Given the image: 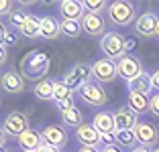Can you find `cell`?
<instances>
[{
	"instance_id": "16",
	"label": "cell",
	"mask_w": 159,
	"mask_h": 152,
	"mask_svg": "<svg viewBox=\"0 0 159 152\" xmlns=\"http://www.w3.org/2000/svg\"><path fill=\"white\" fill-rule=\"evenodd\" d=\"M75 136H78V140L84 144V146L98 148V144H100V132L94 128L92 124H82L75 130Z\"/></svg>"
},
{
	"instance_id": "19",
	"label": "cell",
	"mask_w": 159,
	"mask_h": 152,
	"mask_svg": "<svg viewBox=\"0 0 159 152\" xmlns=\"http://www.w3.org/2000/svg\"><path fill=\"white\" fill-rule=\"evenodd\" d=\"M92 126L98 130L100 134L116 132V128H114V116H112V114H108V112H98V114L94 116Z\"/></svg>"
},
{
	"instance_id": "3",
	"label": "cell",
	"mask_w": 159,
	"mask_h": 152,
	"mask_svg": "<svg viewBox=\"0 0 159 152\" xmlns=\"http://www.w3.org/2000/svg\"><path fill=\"white\" fill-rule=\"evenodd\" d=\"M61 81L66 83V87L70 89V91H80L88 81H92V65H90V67L84 65V63L74 65V67L63 75Z\"/></svg>"
},
{
	"instance_id": "17",
	"label": "cell",
	"mask_w": 159,
	"mask_h": 152,
	"mask_svg": "<svg viewBox=\"0 0 159 152\" xmlns=\"http://www.w3.org/2000/svg\"><path fill=\"white\" fill-rule=\"evenodd\" d=\"M129 85V93H143V95H149L151 89H153V81H151V73L143 71L141 75H137L135 79L126 81Z\"/></svg>"
},
{
	"instance_id": "5",
	"label": "cell",
	"mask_w": 159,
	"mask_h": 152,
	"mask_svg": "<svg viewBox=\"0 0 159 152\" xmlns=\"http://www.w3.org/2000/svg\"><path fill=\"white\" fill-rule=\"evenodd\" d=\"M78 95L82 97V101L84 103H88V106H104L108 101V95H106V89L100 85L98 81H88L84 85V87L78 91Z\"/></svg>"
},
{
	"instance_id": "33",
	"label": "cell",
	"mask_w": 159,
	"mask_h": 152,
	"mask_svg": "<svg viewBox=\"0 0 159 152\" xmlns=\"http://www.w3.org/2000/svg\"><path fill=\"white\" fill-rule=\"evenodd\" d=\"M149 112H151L153 116H157V118H159V93L151 95V101H149Z\"/></svg>"
},
{
	"instance_id": "15",
	"label": "cell",
	"mask_w": 159,
	"mask_h": 152,
	"mask_svg": "<svg viewBox=\"0 0 159 152\" xmlns=\"http://www.w3.org/2000/svg\"><path fill=\"white\" fill-rule=\"evenodd\" d=\"M41 138H43V142H45V144H51V146L61 148L63 144L67 142V132L61 128V126L51 124V126H47V128H43Z\"/></svg>"
},
{
	"instance_id": "23",
	"label": "cell",
	"mask_w": 159,
	"mask_h": 152,
	"mask_svg": "<svg viewBox=\"0 0 159 152\" xmlns=\"http://www.w3.org/2000/svg\"><path fill=\"white\" fill-rule=\"evenodd\" d=\"M59 28H61V35H63V37H67V39L80 37V35H82V31H84L80 20H61Z\"/></svg>"
},
{
	"instance_id": "10",
	"label": "cell",
	"mask_w": 159,
	"mask_h": 152,
	"mask_svg": "<svg viewBox=\"0 0 159 152\" xmlns=\"http://www.w3.org/2000/svg\"><path fill=\"white\" fill-rule=\"evenodd\" d=\"M59 14L61 20H80L86 16V8L82 0H61L59 2Z\"/></svg>"
},
{
	"instance_id": "38",
	"label": "cell",
	"mask_w": 159,
	"mask_h": 152,
	"mask_svg": "<svg viewBox=\"0 0 159 152\" xmlns=\"http://www.w3.org/2000/svg\"><path fill=\"white\" fill-rule=\"evenodd\" d=\"M100 152H122V150H120L118 144H114V146H102V148H100Z\"/></svg>"
},
{
	"instance_id": "44",
	"label": "cell",
	"mask_w": 159,
	"mask_h": 152,
	"mask_svg": "<svg viewBox=\"0 0 159 152\" xmlns=\"http://www.w3.org/2000/svg\"><path fill=\"white\" fill-rule=\"evenodd\" d=\"M155 37H159V23H157V31H155Z\"/></svg>"
},
{
	"instance_id": "43",
	"label": "cell",
	"mask_w": 159,
	"mask_h": 152,
	"mask_svg": "<svg viewBox=\"0 0 159 152\" xmlns=\"http://www.w3.org/2000/svg\"><path fill=\"white\" fill-rule=\"evenodd\" d=\"M131 152H149V148H145V146H137V148H133Z\"/></svg>"
},
{
	"instance_id": "2",
	"label": "cell",
	"mask_w": 159,
	"mask_h": 152,
	"mask_svg": "<svg viewBox=\"0 0 159 152\" xmlns=\"http://www.w3.org/2000/svg\"><path fill=\"white\" fill-rule=\"evenodd\" d=\"M125 45H126V39L122 37L120 32H106L100 39V49H102L104 57L106 59H112V61H118L120 57L126 55Z\"/></svg>"
},
{
	"instance_id": "4",
	"label": "cell",
	"mask_w": 159,
	"mask_h": 152,
	"mask_svg": "<svg viewBox=\"0 0 159 152\" xmlns=\"http://www.w3.org/2000/svg\"><path fill=\"white\" fill-rule=\"evenodd\" d=\"M108 19L118 27H129L135 20V4L126 0H116L112 4H108Z\"/></svg>"
},
{
	"instance_id": "37",
	"label": "cell",
	"mask_w": 159,
	"mask_h": 152,
	"mask_svg": "<svg viewBox=\"0 0 159 152\" xmlns=\"http://www.w3.org/2000/svg\"><path fill=\"white\" fill-rule=\"evenodd\" d=\"M137 47V43H135V39H126V45H125V51H126V55H131V51Z\"/></svg>"
},
{
	"instance_id": "47",
	"label": "cell",
	"mask_w": 159,
	"mask_h": 152,
	"mask_svg": "<svg viewBox=\"0 0 159 152\" xmlns=\"http://www.w3.org/2000/svg\"><path fill=\"white\" fill-rule=\"evenodd\" d=\"M153 152H159V148H155V150H153Z\"/></svg>"
},
{
	"instance_id": "25",
	"label": "cell",
	"mask_w": 159,
	"mask_h": 152,
	"mask_svg": "<svg viewBox=\"0 0 159 152\" xmlns=\"http://www.w3.org/2000/svg\"><path fill=\"white\" fill-rule=\"evenodd\" d=\"M35 95L39 97V99L43 101H49L53 99V81H49V79H43V81H39L37 85H35Z\"/></svg>"
},
{
	"instance_id": "6",
	"label": "cell",
	"mask_w": 159,
	"mask_h": 152,
	"mask_svg": "<svg viewBox=\"0 0 159 152\" xmlns=\"http://www.w3.org/2000/svg\"><path fill=\"white\" fill-rule=\"evenodd\" d=\"M92 77L98 79V83H108V81H114L118 77V67H116V61L112 59H96L92 63Z\"/></svg>"
},
{
	"instance_id": "8",
	"label": "cell",
	"mask_w": 159,
	"mask_h": 152,
	"mask_svg": "<svg viewBox=\"0 0 159 152\" xmlns=\"http://www.w3.org/2000/svg\"><path fill=\"white\" fill-rule=\"evenodd\" d=\"M116 67H118V75L126 81L135 79L137 75L143 73V65H141V59L135 55H125L116 61Z\"/></svg>"
},
{
	"instance_id": "7",
	"label": "cell",
	"mask_w": 159,
	"mask_h": 152,
	"mask_svg": "<svg viewBox=\"0 0 159 152\" xmlns=\"http://www.w3.org/2000/svg\"><path fill=\"white\" fill-rule=\"evenodd\" d=\"M2 130H4L6 136H12V138H20L25 132L29 130V118L20 112H12L4 118L2 122Z\"/></svg>"
},
{
	"instance_id": "32",
	"label": "cell",
	"mask_w": 159,
	"mask_h": 152,
	"mask_svg": "<svg viewBox=\"0 0 159 152\" xmlns=\"http://www.w3.org/2000/svg\"><path fill=\"white\" fill-rule=\"evenodd\" d=\"M14 2L10 0H0V16H6V14H12Z\"/></svg>"
},
{
	"instance_id": "36",
	"label": "cell",
	"mask_w": 159,
	"mask_h": 152,
	"mask_svg": "<svg viewBox=\"0 0 159 152\" xmlns=\"http://www.w3.org/2000/svg\"><path fill=\"white\" fill-rule=\"evenodd\" d=\"M6 59H8V51H6V45H0V65H4Z\"/></svg>"
},
{
	"instance_id": "48",
	"label": "cell",
	"mask_w": 159,
	"mask_h": 152,
	"mask_svg": "<svg viewBox=\"0 0 159 152\" xmlns=\"http://www.w3.org/2000/svg\"><path fill=\"white\" fill-rule=\"evenodd\" d=\"M0 103H2V99H0Z\"/></svg>"
},
{
	"instance_id": "13",
	"label": "cell",
	"mask_w": 159,
	"mask_h": 152,
	"mask_svg": "<svg viewBox=\"0 0 159 152\" xmlns=\"http://www.w3.org/2000/svg\"><path fill=\"white\" fill-rule=\"evenodd\" d=\"M157 23H159V16L153 12H143L139 19L135 20V31L139 32L141 37H155V31H157Z\"/></svg>"
},
{
	"instance_id": "26",
	"label": "cell",
	"mask_w": 159,
	"mask_h": 152,
	"mask_svg": "<svg viewBox=\"0 0 159 152\" xmlns=\"http://www.w3.org/2000/svg\"><path fill=\"white\" fill-rule=\"evenodd\" d=\"M116 134V144L118 146H125V148H137V136L133 130H120V132H114Z\"/></svg>"
},
{
	"instance_id": "41",
	"label": "cell",
	"mask_w": 159,
	"mask_h": 152,
	"mask_svg": "<svg viewBox=\"0 0 159 152\" xmlns=\"http://www.w3.org/2000/svg\"><path fill=\"white\" fill-rule=\"evenodd\" d=\"M4 144H6V134H4V130L0 128V150H2V148H6Z\"/></svg>"
},
{
	"instance_id": "40",
	"label": "cell",
	"mask_w": 159,
	"mask_h": 152,
	"mask_svg": "<svg viewBox=\"0 0 159 152\" xmlns=\"http://www.w3.org/2000/svg\"><path fill=\"white\" fill-rule=\"evenodd\" d=\"M12 43H16V35H14L12 31H8V35H6V43H4V45H12Z\"/></svg>"
},
{
	"instance_id": "35",
	"label": "cell",
	"mask_w": 159,
	"mask_h": 152,
	"mask_svg": "<svg viewBox=\"0 0 159 152\" xmlns=\"http://www.w3.org/2000/svg\"><path fill=\"white\" fill-rule=\"evenodd\" d=\"M37 152H59V148H57V146H51V144H45V142H43V144H41V148H39Z\"/></svg>"
},
{
	"instance_id": "14",
	"label": "cell",
	"mask_w": 159,
	"mask_h": 152,
	"mask_svg": "<svg viewBox=\"0 0 159 152\" xmlns=\"http://www.w3.org/2000/svg\"><path fill=\"white\" fill-rule=\"evenodd\" d=\"M82 28H84V32L90 35V37H104L106 35V23L102 20L100 14L86 12V16L82 19Z\"/></svg>"
},
{
	"instance_id": "11",
	"label": "cell",
	"mask_w": 159,
	"mask_h": 152,
	"mask_svg": "<svg viewBox=\"0 0 159 152\" xmlns=\"http://www.w3.org/2000/svg\"><path fill=\"white\" fill-rule=\"evenodd\" d=\"M112 116H114V128H116V132H120V130H135V126L139 124L137 114L129 106L118 108Z\"/></svg>"
},
{
	"instance_id": "20",
	"label": "cell",
	"mask_w": 159,
	"mask_h": 152,
	"mask_svg": "<svg viewBox=\"0 0 159 152\" xmlns=\"http://www.w3.org/2000/svg\"><path fill=\"white\" fill-rule=\"evenodd\" d=\"M19 31H20V35L27 37V39H39V37H41V19H37V16H33V14H29L27 23H25Z\"/></svg>"
},
{
	"instance_id": "46",
	"label": "cell",
	"mask_w": 159,
	"mask_h": 152,
	"mask_svg": "<svg viewBox=\"0 0 159 152\" xmlns=\"http://www.w3.org/2000/svg\"><path fill=\"white\" fill-rule=\"evenodd\" d=\"M23 152H37V150H23Z\"/></svg>"
},
{
	"instance_id": "42",
	"label": "cell",
	"mask_w": 159,
	"mask_h": 152,
	"mask_svg": "<svg viewBox=\"0 0 159 152\" xmlns=\"http://www.w3.org/2000/svg\"><path fill=\"white\" fill-rule=\"evenodd\" d=\"M78 152H100V150H98V148H90V146H82Z\"/></svg>"
},
{
	"instance_id": "45",
	"label": "cell",
	"mask_w": 159,
	"mask_h": 152,
	"mask_svg": "<svg viewBox=\"0 0 159 152\" xmlns=\"http://www.w3.org/2000/svg\"><path fill=\"white\" fill-rule=\"evenodd\" d=\"M0 152H10V150H8V148H2V150H0Z\"/></svg>"
},
{
	"instance_id": "31",
	"label": "cell",
	"mask_w": 159,
	"mask_h": 152,
	"mask_svg": "<svg viewBox=\"0 0 159 152\" xmlns=\"http://www.w3.org/2000/svg\"><path fill=\"white\" fill-rule=\"evenodd\" d=\"M100 144H102V146H114V144H116V134L114 132L100 134Z\"/></svg>"
},
{
	"instance_id": "12",
	"label": "cell",
	"mask_w": 159,
	"mask_h": 152,
	"mask_svg": "<svg viewBox=\"0 0 159 152\" xmlns=\"http://www.w3.org/2000/svg\"><path fill=\"white\" fill-rule=\"evenodd\" d=\"M0 87L4 89L6 93L16 95V93H20L25 89V77L16 69H10V71H6V73L0 77Z\"/></svg>"
},
{
	"instance_id": "29",
	"label": "cell",
	"mask_w": 159,
	"mask_h": 152,
	"mask_svg": "<svg viewBox=\"0 0 159 152\" xmlns=\"http://www.w3.org/2000/svg\"><path fill=\"white\" fill-rule=\"evenodd\" d=\"M27 19H29V14L25 12V10H14V12L10 14V23H12L16 28L23 27V24L27 23Z\"/></svg>"
},
{
	"instance_id": "28",
	"label": "cell",
	"mask_w": 159,
	"mask_h": 152,
	"mask_svg": "<svg viewBox=\"0 0 159 152\" xmlns=\"http://www.w3.org/2000/svg\"><path fill=\"white\" fill-rule=\"evenodd\" d=\"M82 2H84L86 12L92 14H100L104 8H108V2H104V0H82Z\"/></svg>"
},
{
	"instance_id": "34",
	"label": "cell",
	"mask_w": 159,
	"mask_h": 152,
	"mask_svg": "<svg viewBox=\"0 0 159 152\" xmlns=\"http://www.w3.org/2000/svg\"><path fill=\"white\" fill-rule=\"evenodd\" d=\"M6 35H8V28H6L4 23H0V45L6 43Z\"/></svg>"
},
{
	"instance_id": "27",
	"label": "cell",
	"mask_w": 159,
	"mask_h": 152,
	"mask_svg": "<svg viewBox=\"0 0 159 152\" xmlns=\"http://www.w3.org/2000/svg\"><path fill=\"white\" fill-rule=\"evenodd\" d=\"M71 91L66 87V83L63 81H53V101H61V99H66V97H70Z\"/></svg>"
},
{
	"instance_id": "39",
	"label": "cell",
	"mask_w": 159,
	"mask_h": 152,
	"mask_svg": "<svg viewBox=\"0 0 159 152\" xmlns=\"http://www.w3.org/2000/svg\"><path fill=\"white\" fill-rule=\"evenodd\" d=\"M151 81H153V89L159 91V69L155 71V73H151Z\"/></svg>"
},
{
	"instance_id": "1",
	"label": "cell",
	"mask_w": 159,
	"mask_h": 152,
	"mask_svg": "<svg viewBox=\"0 0 159 152\" xmlns=\"http://www.w3.org/2000/svg\"><path fill=\"white\" fill-rule=\"evenodd\" d=\"M51 69V59L43 51H29L20 59V75L31 81H43Z\"/></svg>"
},
{
	"instance_id": "21",
	"label": "cell",
	"mask_w": 159,
	"mask_h": 152,
	"mask_svg": "<svg viewBox=\"0 0 159 152\" xmlns=\"http://www.w3.org/2000/svg\"><path fill=\"white\" fill-rule=\"evenodd\" d=\"M19 144L25 148V150H39L41 144H43V138H41V134H39V132H35V130L29 128L27 132L19 138Z\"/></svg>"
},
{
	"instance_id": "24",
	"label": "cell",
	"mask_w": 159,
	"mask_h": 152,
	"mask_svg": "<svg viewBox=\"0 0 159 152\" xmlns=\"http://www.w3.org/2000/svg\"><path fill=\"white\" fill-rule=\"evenodd\" d=\"M61 120H63V124H66V126H70V128H75V130H78L82 124H84V122H82V110H78L75 106L71 108V110L63 112V114H61Z\"/></svg>"
},
{
	"instance_id": "9",
	"label": "cell",
	"mask_w": 159,
	"mask_h": 152,
	"mask_svg": "<svg viewBox=\"0 0 159 152\" xmlns=\"http://www.w3.org/2000/svg\"><path fill=\"white\" fill-rule=\"evenodd\" d=\"M133 132H135V136H137V142H139L141 146H145V148H151V146H155V144L159 142L157 126L149 124V122H139Z\"/></svg>"
},
{
	"instance_id": "30",
	"label": "cell",
	"mask_w": 159,
	"mask_h": 152,
	"mask_svg": "<svg viewBox=\"0 0 159 152\" xmlns=\"http://www.w3.org/2000/svg\"><path fill=\"white\" fill-rule=\"evenodd\" d=\"M55 108L61 112V114H63V112H67V110H71V108H74V95H70V97H66V99L57 101Z\"/></svg>"
},
{
	"instance_id": "18",
	"label": "cell",
	"mask_w": 159,
	"mask_h": 152,
	"mask_svg": "<svg viewBox=\"0 0 159 152\" xmlns=\"http://www.w3.org/2000/svg\"><path fill=\"white\" fill-rule=\"evenodd\" d=\"M61 20H57L55 16H41V37L47 39V41H53L61 35L59 28Z\"/></svg>"
},
{
	"instance_id": "22",
	"label": "cell",
	"mask_w": 159,
	"mask_h": 152,
	"mask_svg": "<svg viewBox=\"0 0 159 152\" xmlns=\"http://www.w3.org/2000/svg\"><path fill=\"white\" fill-rule=\"evenodd\" d=\"M149 95H143V93H129V108L135 112L137 116L139 114H145L149 110Z\"/></svg>"
}]
</instances>
